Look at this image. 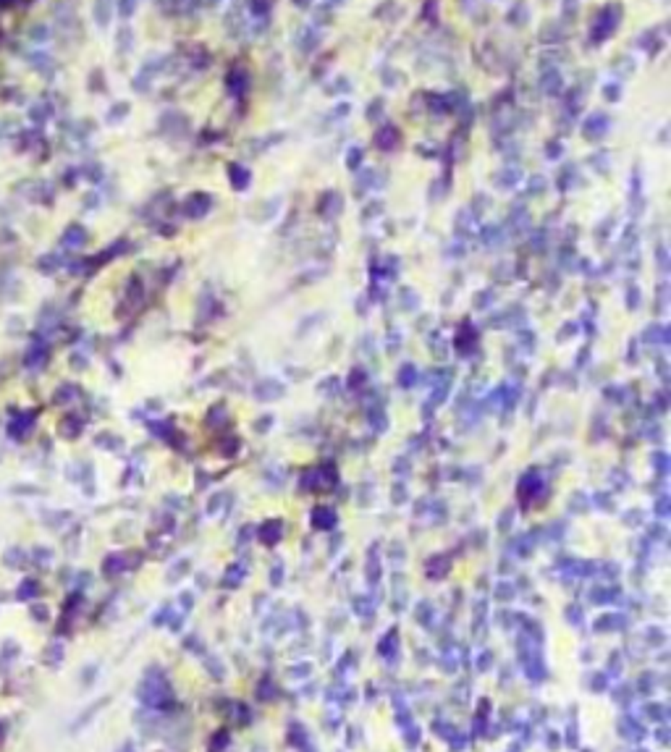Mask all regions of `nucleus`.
Listing matches in <instances>:
<instances>
[{"instance_id": "nucleus-1", "label": "nucleus", "mask_w": 671, "mask_h": 752, "mask_svg": "<svg viewBox=\"0 0 671 752\" xmlns=\"http://www.w3.org/2000/svg\"><path fill=\"white\" fill-rule=\"evenodd\" d=\"M81 242H84V231H81L79 226H73V228H68V231H66L63 244H68V247H79Z\"/></svg>"}, {"instance_id": "nucleus-2", "label": "nucleus", "mask_w": 671, "mask_h": 752, "mask_svg": "<svg viewBox=\"0 0 671 752\" xmlns=\"http://www.w3.org/2000/svg\"><path fill=\"white\" fill-rule=\"evenodd\" d=\"M42 362H45V346L29 349V359H26V364H29L32 370H37V367H40Z\"/></svg>"}, {"instance_id": "nucleus-3", "label": "nucleus", "mask_w": 671, "mask_h": 752, "mask_svg": "<svg viewBox=\"0 0 671 752\" xmlns=\"http://www.w3.org/2000/svg\"><path fill=\"white\" fill-rule=\"evenodd\" d=\"M95 19H98L100 26L108 24V3L106 0H98V6H95Z\"/></svg>"}, {"instance_id": "nucleus-4", "label": "nucleus", "mask_w": 671, "mask_h": 752, "mask_svg": "<svg viewBox=\"0 0 671 752\" xmlns=\"http://www.w3.org/2000/svg\"><path fill=\"white\" fill-rule=\"evenodd\" d=\"M29 37H32V40H37V42L48 40V37H50L48 26H32V29H29Z\"/></svg>"}, {"instance_id": "nucleus-5", "label": "nucleus", "mask_w": 671, "mask_h": 752, "mask_svg": "<svg viewBox=\"0 0 671 752\" xmlns=\"http://www.w3.org/2000/svg\"><path fill=\"white\" fill-rule=\"evenodd\" d=\"M131 6H134L131 0H121V14H123V16H129V14H131Z\"/></svg>"}, {"instance_id": "nucleus-6", "label": "nucleus", "mask_w": 671, "mask_h": 752, "mask_svg": "<svg viewBox=\"0 0 671 752\" xmlns=\"http://www.w3.org/2000/svg\"><path fill=\"white\" fill-rule=\"evenodd\" d=\"M0 3H9V0H0Z\"/></svg>"}]
</instances>
